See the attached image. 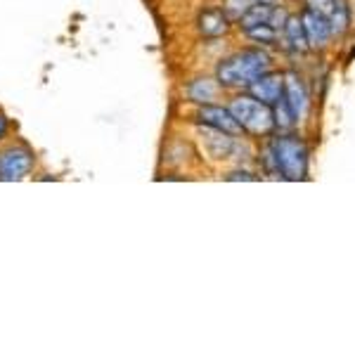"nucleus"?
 <instances>
[{
    "label": "nucleus",
    "mask_w": 355,
    "mask_h": 355,
    "mask_svg": "<svg viewBox=\"0 0 355 355\" xmlns=\"http://www.w3.org/2000/svg\"><path fill=\"white\" fill-rule=\"evenodd\" d=\"M270 55L261 48L239 50L216 67V78L223 88H249L261 73L270 71Z\"/></svg>",
    "instance_id": "f257e3e1"
},
{
    "label": "nucleus",
    "mask_w": 355,
    "mask_h": 355,
    "mask_svg": "<svg viewBox=\"0 0 355 355\" xmlns=\"http://www.w3.org/2000/svg\"><path fill=\"white\" fill-rule=\"evenodd\" d=\"M266 164L284 180H303L308 173V147L299 135H279L268 145Z\"/></svg>",
    "instance_id": "f03ea898"
},
{
    "label": "nucleus",
    "mask_w": 355,
    "mask_h": 355,
    "mask_svg": "<svg viewBox=\"0 0 355 355\" xmlns=\"http://www.w3.org/2000/svg\"><path fill=\"white\" fill-rule=\"evenodd\" d=\"M230 112L239 125L251 135H268L275 128V114L272 107L266 102L256 100L254 95H237L230 100Z\"/></svg>",
    "instance_id": "7ed1b4c3"
},
{
    "label": "nucleus",
    "mask_w": 355,
    "mask_h": 355,
    "mask_svg": "<svg viewBox=\"0 0 355 355\" xmlns=\"http://www.w3.org/2000/svg\"><path fill=\"white\" fill-rule=\"evenodd\" d=\"M36 168V152L26 142H12L0 150V180L19 182Z\"/></svg>",
    "instance_id": "20e7f679"
},
{
    "label": "nucleus",
    "mask_w": 355,
    "mask_h": 355,
    "mask_svg": "<svg viewBox=\"0 0 355 355\" xmlns=\"http://www.w3.org/2000/svg\"><path fill=\"white\" fill-rule=\"evenodd\" d=\"M199 123L211 125L216 130H223L227 135L239 137L244 133V128L239 125V121L234 119V114L230 112V107H220V105H202L197 112Z\"/></svg>",
    "instance_id": "39448f33"
},
{
    "label": "nucleus",
    "mask_w": 355,
    "mask_h": 355,
    "mask_svg": "<svg viewBox=\"0 0 355 355\" xmlns=\"http://www.w3.org/2000/svg\"><path fill=\"white\" fill-rule=\"evenodd\" d=\"M308 8L315 10V12H320L329 21L334 36H341V33L348 31L351 12H348L346 0H308Z\"/></svg>",
    "instance_id": "423d86ee"
},
{
    "label": "nucleus",
    "mask_w": 355,
    "mask_h": 355,
    "mask_svg": "<svg viewBox=\"0 0 355 355\" xmlns=\"http://www.w3.org/2000/svg\"><path fill=\"white\" fill-rule=\"evenodd\" d=\"M301 21H303V28H306V38L311 48H324V45L331 41V36H334L329 21L311 8L303 10Z\"/></svg>",
    "instance_id": "0eeeda50"
},
{
    "label": "nucleus",
    "mask_w": 355,
    "mask_h": 355,
    "mask_svg": "<svg viewBox=\"0 0 355 355\" xmlns=\"http://www.w3.org/2000/svg\"><path fill=\"white\" fill-rule=\"evenodd\" d=\"M249 93L254 95L256 100H261L272 107L284 93V73H279V71L261 73V76L249 85Z\"/></svg>",
    "instance_id": "6e6552de"
},
{
    "label": "nucleus",
    "mask_w": 355,
    "mask_h": 355,
    "mask_svg": "<svg viewBox=\"0 0 355 355\" xmlns=\"http://www.w3.org/2000/svg\"><path fill=\"white\" fill-rule=\"evenodd\" d=\"M284 97H287L291 112H294L296 121L306 116L308 105H311V97H308V88L303 83V78L296 71L284 73Z\"/></svg>",
    "instance_id": "1a4fd4ad"
},
{
    "label": "nucleus",
    "mask_w": 355,
    "mask_h": 355,
    "mask_svg": "<svg viewBox=\"0 0 355 355\" xmlns=\"http://www.w3.org/2000/svg\"><path fill=\"white\" fill-rule=\"evenodd\" d=\"M199 135H202V145H204V150L209 152V157L230 159V154L234 150V135H227V133H223V130L211 128V125L199 128Z\"/></svg>",
    "instance_id": "9d476101"
},
{
    "label": "nucleus",
    "mask_w": 355,
    "mask_h": 355,
    "mask_svg": "<svg viewBox=\"0 0 355 355\" xmlns=\"http://www.w3.org/2000/svg\"><path fill=\"white\" fill-rule=\"evenodd\" d=\"M220 88L223 85L218 83V78L202 76V78H194V81L185 85V95H187V100L197 102V105H211L214 100H218Z\"/></svg>",
    "instance_id": "9b49d317"
},
{
    "label": "nucleus",
    "mask_w": 355,
    "mask_h": 355,
    "mask_svg": "<svg viewBox=\"0 0 355 355\" xmlns=\"http://www.w3.org/2000/svg\"><path fill=\"white\" fill-rule=\"evenodd\" d=\"M197 26L204 38H218L223 33H227V28H230V17L223 12L220 8H211L199 15Z\"/></svg>",
    "instance_id": "f8f14e48"
},
{
    "label": "nucleus",
    "mask_w": 355,
    "mask_h": 355,
    "mask_svg": "<svg viewBox=\"0 0 355 355\" xmlns=\"http://www.w3.org/2000/svg\"><path fill=\"white\" fill-rule=\"evenodd\" d=\"M282 31H284V41L289 43V48L294 50V53H306V50L311 48V45H308L306 28H303L301 17H287Z\"/></svg>",
    "instance_id": "ddd939ff"
},
{
    "label": "nucleus",
    "mask_w": 355,
    "mask_h": 355,
    "mask_svg": "<svg viewBox=\"0 0 355 355\" xmlns=\"http://www.w3.org/2000/svg\"><path fill=\"white\" fill-rule=\"evenodd\" d=\"M275 12V5L270 3H256V5H251L246 12L239 17V26L244 28H251V26H259V24H270V17Z\"/></svg>",
    "instance_id": "4468645a"
},
{
    "label": "nucleus",
    "mask_w": 355,
    "mask_h": 355,
    "mask_svg": "<svg viewBox=\"0 0 355 355\" xmlns=\"http://www.w3.org/2000/svg\"><path fill=\"white\" fill-rule=\"evenodd\" d=\"M272 114H275V125H277L279 130H289L291 125L296 123V116H294V112H291V107H289V102H287V97H284V93L272 105Z\"/></svg>",
    "instance_id": "2eb2a0df"
},
{
    "label": "nucleus",
    "mask_w": 355,
    "mask_h": 355,
    "mask_svg": "<svg viewBox=\"0 0 355 355\" xmlns=\"http://www.w3.org/2000/svg\"><path fill=\"white\" fill-rule=\"evenodd\" d=\"M246 36L256 43H275L277 41V28L272 24H259V26L246 28Z\"/></svg>",
    "instance_id": "dca6fc26"
},
{
    "label": "nucleus",
    "mask_w": 355,
    "mask_h": 355,
    "mask_svg": "<svg viewBox=\"0 0 355 355\" xmlns=\"http://www.w3.org/2000/svg\"><path fill=\"white\" fill-rule=\"evenodd\" d=\"M225 180H256L254 175L249 173V171H234V173H227Z\"/></svg>",
    "instance_id": "f3484780"
},
{
    "label": "nucleus",
    "mask_w": 355,
    "mask_h": 355,
    "mask_svg": "<svg viewBox=\"0 0 355 355\" xmlns=\"http://www.w3.org/2000/svg\"><path fill=\"white\" fill-rule=\"evenodd\" d=\"M8 135H10V119L5 116L3 112H0V142H3Z\"/></svg>",
    "instance_id": "a211bd4d"
}]
</instances>
